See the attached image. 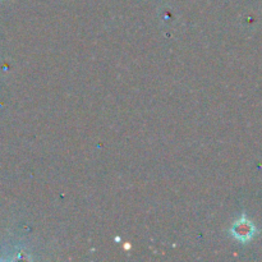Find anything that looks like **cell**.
Returning a JSON list of instances; mask_svg holds the SVG:
<instances>
[{
    "label": "cell",
    "mask_w": 262,
    "mask_h": 262,
    "mask_svg": "<svg viewBox=\"0 0 262 262\" xmlns=\"http://www.w3.org/2000/svg\"><path fill=\"white\" fill-rule=\"evenodd\" d=\"M232 234L235 239L241 241V242H247L255 234V227L248 220H239L233 225Z\"/></svg>",
    "instance_id": "cell-1"
}]
</instances>
